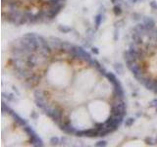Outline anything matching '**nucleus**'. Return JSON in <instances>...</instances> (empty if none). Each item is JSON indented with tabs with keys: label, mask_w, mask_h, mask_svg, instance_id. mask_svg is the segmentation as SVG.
<instances>
[{
	"label": "nucleus",
	"mask_w": 157,
	"mask_h": 147,
	"mask_svg": "<svg viewBox=\"0 0 157 147\" xmlns=\"http://www.w3.org/2000/svg\"><path fill=\"white\" fill-rule=\"evenodd\" d=\"M151 106H157V99H153L151 102H150Z\"/></svg>",
	"instance_id": "f8f14e48"
},
{
	"label": "nucleus",
	"mask_w": 157,
	"mask_h": 147,
	"mask_svg": "<svg viewBox=\"0 0 157 147\" xmlns=\"http://www.w3.org/2000/svg\"><path fill=\"white\" fill-rule=\"evenodd\" d=\"M102 19H103L102 15H97V16L95 17V26H96V28H98L100 26V24L102 22Z\"/></svg>",
	"instance_id": "7ed1b4c3"
},
{
	"label": "nucleus",
	"mask_w": 157,
	"mask_h": 147,
	"mask_svg": "<svg viewBox=\"0 0 157 147\" xmlns=\"http://www.w3.org/2000/svg\"><path fill=\"white\" fill-rule=\"evenodd\" d=\"M115 70L118 72V74H122L123 72V69H122V65L121 64H118V66L115 65Z\"/></svg>",
	"instance_id": "0eeeda50"
},
{
	"label": "nucleus",
	"mask_w": 157,
	"mask_h": 147,
	"mask_svg": "<svg viewBox=\"0 0 157 147\" xmlns=\"http://www.w3.org/2000/svg\"><path fill=\"white\" fill-rule=\"evenodd\" d=\"M30 141H31L32 146H42V145H43L42 140L40 139V137H39L36 133L33 134V135H31V136H30Z\"/></svg>",
	"instance_id": "f257e3e1"
},
{
	"label": "nucleus",
	"mask_w": 157,
	"mask_h": 147,
	"mask_svg": "<svg viewBox=\"0 0 157 147\" xmlns=\"http://www.w3.org/2000/svg\"><path fill=\"white\" fill-rule=\"evenodd\" d=\"M106 145V141H98L97 143H95V146H105Z\"/></svg>",
	"instance_id": "1a4fd4ad"
},
{
	"label": "nucleus",
	"mask_w": 157,
	"mask_h": 147,
	"mask_svg": "<svg viewBox=\"0 0 157 147\" xmlns=\"http://www.w3.org/2000/svg\"><path fill=\"white\" fill-rule=\"evenodd\" d=\"M4 97L7 98L8 101H14V100H15V98H14V96H13V94H8L7 96H4Z\"/></svg>",
	"instance_id": "9d476101"
},
{
	"label": "nucleus",
	"mask_w": 157,
	"mask_h": 147,
	"mask_svg": "<svg viewBox=\"0 0 157 147\" xmlns=\"http://www.w3.org/2000/svg\"><path fill=\"white\" fill-rule=\"evenodd\" d=\"M150 7H151L152 9L156 10L157 9V3L155 2V1H151V2H150Z\"/></svg>",
	"instance_id": "9b49d317"
},
{
	"label": "nucleus",
	"mask_w": 157,
	"mask_h": 147,
	"mask_svg": "<svg viewBox=\"0 0 157 147\" xmlns=\"http://www.w3.org/2000/svg\"><path fill=\"white\" fill-rule=\"evenodd\" d=\"M133 1H134V2H137V1H139V0H133Z\"/></svg>",
	"instance_id": "2eb2a0df"
},
{
	"label": "nucleus",
	"mask_w": 157,
	"mask_h": 147,
	"mask_svg": "<svg viewBox=\"0 0 157 147\" xmlns=\"http://www.w3.org/2000/svg\"><path fill=\"white\" fill-rule=\"evenodd\" d=\"M134 123H135V119L134 118H129L125 121V126L126 127H131Z\"/></svg>",
	"instance_id": "423d86ee"
},
{
	"label": "nucleus",
	"mask_w": 157,
	"mask_h": 147,
	"mask_svg": "<svg viewBox=\"0 0 157 147\" xmlns=\"http://www.w3.org/2000/svg\"><path fill=\"white\" fill-rule=\"evenodd\" d=\"M143 24H144V26L146 27V29L148 31L153 30L155 28V22L152 18H144L143 19Z\"/></svg>",
	"instance_id": "f03ea898"
},
{
	"label": "nucleus",
	"mask_w": 157,
	"mask_h": 147,
	"mask_svg": "<svg viewBox=\"0 0 157 147\" xmlns=\"http://www.w3.org/2000/svg\"><path fill=\"white\" fill-rule=\"evenodd\" d=\"M31 117L32 118V119H36V118H37V114H36L35 112H32V113L31 114Z\"/></svg>",
	"instance_id": "ddd939ff"
},
{
	"label": "nucleus",
	"mask_w": 157,
	"mask_h": 147,
	"mask_svg": "<svg viewBox=\"0 0 157 147\" xmlns=\"http://www.w3.org/2000/svg\"><path fill=\"white\" fill-rule=\"evenodd\" d=\"M114 12H115L116 15H119V14H121L122 10H121V8H120L119 6H115V7H114Z\"/></svg>",
	"instance_id": "6e6552de"
},
{
	"label": "nucleus",
	"mask_w": 157,
	"mask_h": 147,
	"mask_svg": "<svg viewBox=\"0 0 157 147\" xmlns=\"http://www.w3.org/2000/svg\"><path fill=\"white\" fill-rule=\"evenodd\" d=\"M58 30L63 32V33H69V32H71V28L70 27H65V26H59Z\"/></svg>",
	"instance_id": "39448f33"
},
{
	"label": "nucleus",
	"mask_w": 157,
	"mask_h": 147,
	"mask_svg": "<svg viewBox=\"0 0 157 147\" xmlns=\"http://www.w3.org/2000/svg\"><path fill=\"white\" fill-rule=\"evenodd\" d=\"M50 143H51L52 145H57V144L60 143V139H59L58 137H56V136H53V137H51V139H50Z\"/></svg>",
	"instance_id": "20e7f679"
},
{
	"label": "nucleus",
	"mask_w": 157,
	"mask_h": 147,
	"mask_svg": "<svg viewBox=\"0 0 157 147\" xmlns=\"http://www.w3.org/2000/svg\"><path fill=\"white\" fill-rule=\"evenodd\" d=\"M92 52H93V53H95V54H98V53H99V51H98V49H97V48H95V47H94V48H92Z\"/></svg>",
	"instance_id": "4468645a"
}]
</instances>
